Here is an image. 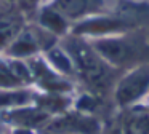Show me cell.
I'll return each mask as SVG.
<instances>
[{
    "mask_svg": "<svg viewBox=\"0 0 149 134\" xmlns=\"http://www.w3.org/2000/svg\"><path fill=\"white\" fill-rule=\"evenodd\" d=\"M68 50L74 67H77V72L82 75V78L87 80V83L93 88H104L107 83V69L104 61L95 53V50L82 41H72Z\"/></svg>",
    "mask_w": 149,
    "mask_h": 134,
    "instance_id": "cell-1",
    "label": "cell"
},
{
    "mask_svg": "<svg viewBox=\"0 0 149 134\" xmlns=\"http://www.w3.org/2000/svg\"><path fill=\"white\" fill-rule=\"evenodd\" d=\"M149 89V66H138L120 78L116 88V101L120 107H132Z\"/></svg>",
    "mask_w": 149,
    "mask_h": 134,
    "instance_id": "cell-2",
    "label": "cell"
},
{
    "mask_svg": "<svg viewBox=\"0 0 149 134\" xmlns=\"http://www.w3.org/2000/svg\"><path fill=\"white\" fill-rule=\"evenodd\" d=\"M91 46L109 66H122L133 57L132 45L119 37H100L91 41Z\"/></svg>",
    "mask_w": 149,
    "mask_h": 134,
    "instance_id": "cell-3",
    "label": "cell"
},
{
    "mask_svg": "<svg viewBox=\"0 0 149 134\" xmlns=\"http://www.w3.org/2000/svg\"><path fill=\"white\" fill-rule=\"evenodd\" d=\"M50 6L64 19H80L100 11L103 0H53Z\"/></svg>",
    "mask_w": 149,
    "mask_h": 134,
    "instance_id": "cell-4",
    "label": "cell"
},
{
    "mask_svg": "<svg viewBox=\"0 0 149 134\" xmlns=\"http://www.w3.org/2000/svg\"><path fill=\"white\" fill-rule=\"evenodd\" d=\"M10 115L11 117H8L7 120L10 123L16 124L18 129H34V128L45 123L50 118V112L40 110V108H31V107L13 108V110H10Z\"/></svg>",
    "mask_w": 149,
    "mask_h": 134,
    "instance_id": "cell-5",
    "label": "cell"
},
{
    "mask_svg": "<svg viewBox=\"0 0 149 134\" xmlns=\"http://www.w3.org/2000/svg\"><path fill=\"white\" fill-rule=\"evenodd\" d=\"M37 50H39V38H37V35L32 30H24L13 38L10 48H8V53L11 56L23 57V56L34 54Z\"/></svg>",
    "mask_w": 149,
    "mask_h": 134,
    "instance_id": "cell-6",
    "label": "cell"
},
{
    "mask_svg": "<svg viewBox=\"0 0 149 134\" xmlns=\"http://www.w3.org/2000/svg\"><path fill=\"white\" fill-rule=\"evenodd\" d=\"M122 22L117 19H91V21L82 24L80 27H75V32L79 34H95V35H101V37H107V34L117 30L122 27Z\"/></svg>",
    "mask_w": 149,
    "mask_h": 134,
    "instance_id": "cell-7",
    "label": "cell"
},
{
    "mask_svg": "<svg viewBox=\"0 0 149 134\" xmlns=\"http://www.w3.org/2000/svg\"><path fill=\"white\" fill-rule=\"evenodd\" d=\"M39 22L42 24L43 29H47L48 32L56 34V35L64 34L66 29H68V21L58 11H55L52 6L42 10V13L39 16Z\"/></svg>",
    "mask_w": 149,
    "mask_h": 134,
    "instance_id": "cell-8",
    "label": "cell"
},
{
    "mask_svg": "<svg viewBox=\"0 0 149 134\" xmlns=\"http://www.w3.org/2000/svg\"><path fill=\"white\" fill-rule=\"evenodd\" d=\"M48 59L50 66H53L55 69H58L63 73H72L74 72V62H72L71 56L68 53H64L59 48H50L48 50Z\"/></svg>",
    "mask_w": 149,
    "mask_h": 134,
    "instance_id": "cell-9",
    "label": "cell"
},
{
    "mask_svg": "<svg viewBox=\"0 0 149 134\" xmlns=\"http://www.w3.org/2000/svg\"><path fill=\"white\" fill-rule=\"evenodd\" d=\"M128 126L135 131V134H149V108H144L141 113H136Z\"/></svg>",
    "mask_w": 149,
    "mask_h": 134,
    "instance_id": "cell-10",
    "label": "cell"
},
{
    "mask_svg": "<svg viewBox=\"0 0 149 134\" xmlns=\"http://www.w3.org/2000/svg\"><path fill=\"white\" fill-rule=\"evenodd\" d=\"M122 133H123V134H135V131H133L130 126H125V128L122 129Z\"/></svg>",
    "mask_w": 149,
    "mask_h": 134,
    "instance_id": "cell-11",
    "label": "cell"
},
{
    "mask_svg": "<svg viewBox=\"0 0 149 134\" xmlns=\"http://www.w3.org/2000/svg\"><path fill=\"white\" fill-rule=\"evenodd\" d=\"M31 2H36V0H31Z\"/></svg>",
    "mask_w": 149,
    "mask_h": 134,
    "instance_id": "cell-12",
    "label": "cell"
}]
</instances>
